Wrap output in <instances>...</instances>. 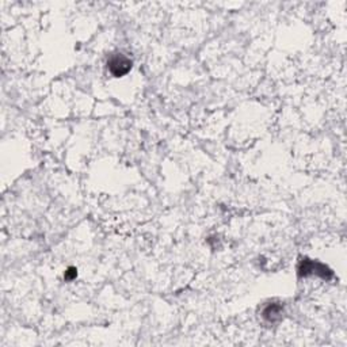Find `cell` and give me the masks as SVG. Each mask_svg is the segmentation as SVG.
<instances>
[{"label":"cell","instance_id":"7a4b0ae2","mask_svg":"<svg viewBox=\"0 0 347 347\" xmlns=\"http://www.w3.org/2000/svg\"><path fill=\"white\" fill-rule=\"evenodd\" d=\"M263 318L267 320V322H277L281 319V308L277 307V305H269L267 308L264 309Z\"/></svg>","mask_w":347,"mask_h":347},{"label":"cell","instance_id":"6da1fadb","mask_svg":"<svg viewBox=\"0 0 347 347\" xmlns=\"http://www.w3.org/2000/svg\"><path fill=\"white\" fill-rule=\"evenodd\" d=\"M109 68H110V72L114 76L119 78V76L129 72V69L132 68V61L126 59L122 54H116L109 61Z\"/></svg>","mask_w":347,"mask_h":347}]
</instances>
